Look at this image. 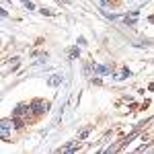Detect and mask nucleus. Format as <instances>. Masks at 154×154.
I'll use <instances>...</instances> for the list:
<instances>
[{"instance_id": "nucleus-1", "label": "nucleus", "mask_w": 154, "mask_h": 154, "mask_svg": "<svg viewBox=\"0 0 154 154\" xmlns=\"http://www.w3.org/2000/svg\"><path fill=\"white\" fill-rule=\"evenodd\" d=\"M11 128H6V125H0V136H2V138H4V140H8V138H11Z\"/></svg>"}]
</instances>
